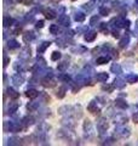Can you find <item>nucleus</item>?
Listing matches in <instances>:
<instances>
[{"label":"nucleus","instance_id":"obj_9","mask_svg":"<svg viewBox=\"0 0 138 146\" xmlns=\"http://www.w3.org/2000/svg\"><path fill=\"white\" fill-rule=\"evenodd\" d=\"M34 38H35V35H34V33L32 31H28V32H26V33L23 34V40H24V43H27V44H29Z\"/></svg>","mask_w":138,"mask_h":146},{"label":"nucleus","instance_id":"obj_7","mask_svg":"<svg viewBox=\"0 0 138 146\" xmlns=\"http://www.w3.org/2000/svg\"><path fill=\"white\" fill-rule=\"evenodd\" d=\"M23 82H24V77H23L22 74H20V73H16V74H13L12 77V83L17 85V86H20L23 84Z\"/></svg>","mask_w":138,"mask_h":146},{"label":"nucleus","instance_id":"obj_45","mask_svg":"<svg viewBox=\"0 0 138 146\" xmlns=\"http://www.w3.org/2000/svg\"><path fill=\"white\" fill-rule=\"evenodd\" d=\"M105 28H108V25L107 23H101V29L104 31Z\"/></svg>","mask_w":138,"mask_h":146},{"label":"nucleus","instance_id":"obj_46","mask_svg":"<svg viewBox=\"0 0 138 146\" xmlns=\"http://www.w3.org/2000/svg\"><path fill=\"white\" fill-rule=\"evenodd\" d=\"M135 4H136L137 6H138V0H135Z\"/></svg>","mask_w":138,"mask_h":146},{"label":"nucleus","instance_id":"obj_36","mask_svg":"<svg viewBox=\"0 0 138 146\" xmlns=\"http://www.w3.org/2000/svg\"><path fill=\"white\" fill-rule=\"evenodd\" d=\"M98 22H99V17L98 16H93L90 20V25L91 26H96V23H98Z\"/></svg>","mask_w":138,"mask_h":146},{"label":"nucleus","instance_id":"obj_39","mask_svg":"<svg viewBox=\"0 0 138 146\" xmlns=\"http://www.w3.org/2000/svg\"><path fill=\"white\" fill-rule=\"evenodd\" d=\"M82 9H85L87 11H91L92 9H93V5H92V4H84V5H82Z\"/></svg>","mask_w":138,"mask_h":146},{"label":"nucleus","instance_id":"obj_43","mask_svg":"<svg viewBox=\"0 0 138 146\" xmlns=\"http://www.w3.org/2000/svg\"><path fill=\"white\" fill-rule=\"evenodd\" d=\"M132 119H133V122H135V123H138V112H136L135 115H133Z\"/></svg>","mask_w":138,"mask_h":146},{"label":"nucleus","instance_id":"obj_15","mask_svg":"<svg viewBox=\"0 0 138 146\" xmlns=\"http://www.w3.org/2000/svg\"><path fill=\"white\" fill-rule=\"evenodd\" d=\"M108 78H109V76H108V73H105V72H99L96 74V79L99 82H107Z\"/></svg>","mask_w":138,"mask_h":146},{"label":"nucleus","instance_id":"obj_35","mask_svg":"<svg viewBox=\"0 0 138 146\" xmlns=\"http://www.w3.org/2000/svg\"><path fill=\"white\" fill-rule=\"evenodd\" d=\"M7 145H20V139L17 138H11L9 140V144Z\"/></svg>","mask_w":138,"mask_h":146},{"label":"nucleus","instance_id":"obj_10","mask_svg":"<svg viewBox=\"0 0 138 146\" xmlns=\"http://www.w3.org/2000/svg\"><path fill=\"white\" fill-rule=\"evenodd\" d=\"M38 95H39V91L35 89H28L26 91V96L29 99H35V98H38Z\"/></svg>","mask_w":138,"mask_h":146},{"label":"nucleus","instance_id":"obj_22","mask_svg":"<svg viewBox=\"0 0 138 146\" xmlns=\"http://www.w3.org/2000/svg\"><path fill=\"white\" fill-rule=\"evenodd\" d=\"M110 61V56H101L96 60L97 65H104V63H108Z\"/></svg>","mask_w":138,"mask_h":146},{"label":"nucleus","instance_id":"obj_28","mask_svg":"<svg viewBox=\"0 0 138 146\" xmlns=\"http://www.w3.org/2000/svg\"><path fill=\"white\" fill-rule=\"evenodd\" d=\"M110 12V9H108L107 6H101L99 7V15L101 16H108Z\"/></svg>","mask_w":138,"mask_h":146},{"label":"nucleus","instance_id":"obj_18","mask_svg":"<svg viewBox=\"0 0 138 146\" xmlns=\"http://www.w3.org/2000/svg\"><path fill=\"white\" fill-rule=\"evenodd\" d=\"M126 122H127L126 116H121V115L115 116V124H125Z\"/></svg>","mask_w":138,"mask_h":146},{"label":"nucleus","instance_id":"obj_5","mask_svg":"<svg viewBox=\"0 0 138 146\" xmlns=\"http://www.w3.org/2000/svg\"><path fill=\"white\" fill-rule=\"evenodd\" d=\"M58 23L64 26V27H69V26H70V18H69L68 15H64V13H62V15L58 17Z\"/></svg>","mask_w":138,"mask_h":146},{"label":"nucleus","instance_id":"obj_30","mask_svg":"<svg viewBox=\"0 0 138 146\" xmlns=\"http://www.w3.org/2000/svg\"><path fill=\"white\" fill-rule=\"evenodd\" d=\"M12 23H13V20L11 17H7V16L4 17V26L5 27H10L12 26Z\"/></svg>","mask_w":138,"mask_h":146},{"label":"nucleus","instance_id":"obj_29","mask_svg":"<svg viewBox=\"0 0 138 146\" xmlns=\"http://www.w3.org/2000/svg\"><path fill=\"white\" fill-rule=\"evenodd\" d=\"M38 107H39V102H35V101L29 102L28 105H27V108L30 110V111H34V110H36Z\"/></svg>","mask_w":138,"mask_h":146},{"label":"nucleus","instance_id":"obj_17","mask_svg":"<svg viewBox=\"0 0 138 146\" xmlns=\"http://www.w3.org/2000/svg\"><path fill=\"white\" fill-rule=\"evenodd\" d=\"M128 43H130V35L126 34V35H124L121 40H120V43H119V45H120V48H126Z\"/></svg>","mask_w":138,"mask_h":146},{"label":"nucleus","instance_id":"obj_37","mask_svg":"<svg viewBox=\"0 0 138 146\" xmlns=\"http://www.w3.org/2000/svg\"><path fill=\"white\" fill-rule=\"evenodd\" d=\"M59 79L63 80V82H67V83H69V82H70V77H69L68 74H61V76H59Z\"/></svg>","mask_w":138,"mask_h":146},{"label":"nucleus","instance_id":"obj_2","mask_svg":"<svg viewBox=\"0 0 138 146\" xmlns=\"http://www.w3.org/2000/svg\"><path fill=\"white\" fill-rule=\"evenodd\" d=\"M108 127H109V123L107 121V118L101 117L97 119V129L101 131V133H104V131L108 129Z\"/></svg>","mask_w":138,"mask_h":146},{"label":"nucleus","instance_id":"obj_19","mask_svg":"<svg viewBox=\"0 0 138 146\" xmlns=\"http://www.w3.org/2000/svg\"><path fill=\"white\" fill-rule=\"evenodd\" d=\"M115 106L124 110V108H127V102L125 101V100H122V99H116L115 100Z\"/></svg>","mask_w":138,"mask_h":146},{"label":"nucleus","instance_id":"obj_38","mask_svg":"<svg viewBox=\"0 0 138 146\" xmlns=\"http://www.w3.org/2000/svg\"><path fill=\"white\" fill-rule=\"evenodd\" d=\"M114 88H115V86H114V84H113V85H103L102 89L105 90V91H108V93H112Z\"/></svg>","mask_w":138,"mask_h":146},{"label":"nucleus","instance_id":"obj_44","mask_svg":"<svg viewBox=\"0 0 138 146\" xmlns=\"http://www.w3.org/2000/svg\"><path fill=\"white\" fill-rule=\"evenodd\" d=\"M113 36L114 38H120V33L118 31H113Z\"/></svg>","mask_w":138,"mask_h":146},{"label":"nucleus","instance_id":"obj_13","mask_svg":"<svg viewBox=\"0 0 138 146\" xmlns=\"http://www.w3.org/2000/svg\"><path fill=\"white\" fill-rule=\"evenodd\" d=\"M44 15L47 20H53V18L56 17V11H53L52 9H47V10L44 11Z\"/></svg>","mask_w":138,"mask_h":146},{"label":"nucleus","instance_id":"obj_41","mask_svg":"<svg viewBox=\"0 0 138 146\" xmlns=\"http://www.w3.org/2000/svg\"><path fill=\"white\" fill-rule=\"evenodd\" d=\"M35 27H36V28H43V27H44V21L43 20H40V21H38V22H36V25H35Z\"/></svg>","mask_w":138,"mask_h":146},{"label":"nucleus","instance_id":"obj_34","mask_svg":"<svg viewBox=\"0 0 138 146\" xmlns=\"http://www.w3.org/2000/svg\"><path fill=\"white\" fill-rule=\"evenodd\" d=\"M67 67H68V63L67 62H61V63H58V71H61V72H64L67 70Z\"/></svg>","mask_w":138,"mask_h":146},{"label":"nucleus","instance_id":"obj_21","mask_svg":"<svg viewBox=\"0 0 138 146\" xmlns=\"http://www.w3.org/2000/svg\"><path fill=\"white\" fill-rule=\"evenodd\" d=\"M110 71H112L114 74H120V73L122 72V70H121V67H120L119 63H113L112 67H110Z\"/></svg>","mask_w":138,"mask_h":146},{"label":"nucleus","instance_id":"obj_24","mask_svg":"<svg viewBox=\"0 0 138 146\" xmlns=\"http://www.w3.org/2000/svg\"><path fill=\"white\" fill-rule=\"evenodd\" d=\"M114 86L115 88H119V89H122L124 86H125V82H124V79H121V78H115Z\"/></svg>","mask_w":138,"mask_h":146},{"label":"nucleus","instance_id":"obj_33","mask_svg":"<svg viewBox=\"0 0 138 146\" xmlns=\"http://www.w3.org/2000/svg\"><path fill=\"white\" fill-rule=\"evenodd\" d=\"M64 95H66V88H64V86H62V88H59L58 93H57V98H58V99H63Z\"/></svg>","mask_w":138,"mask_h":146},{"label":"nucleus","instance_id":"obj_16","mask_svg":"<svg viewBox=\"0 0 138 146\" xmlns=\"http://www.w3.org/2000/svg\"><path fill=\"white\" fill-rule=\"evenodd\" d=\"M96 36H97V33H96V32H89V33H86L84 35V39L86 42H93L96 39Z\"/></svg>","mask_w":138,"mask_h":146},{"label":"nucleus","instance_id":"obj_4","mask_svg":"<svg viewBox=\"0 0 138 146\" xmlns=\"http://www.w3.org/2000/svg\"><path fill=\"white\" fill-rule=\"evenodd\" d=\"M115 25H116V27H119V28H128V27H130V21L125 20V18H122V17H119L115 20Z\"/></svg>","mask_w":138,"mask_h":146},{"label":"nucleus","instance_id":"obj_8","mask_svg":"<svg viewBox=\"0 0 138 146\" xmlns=\"http://www.w3.org/2000/svg\"><path fill=\"white\" fill-rule=\"evenodd\" d=\"M87 110H89L91 113H93V115H98V113L101 112V108L97 106L96 101H91L89 104V106H87Z\"/></svg>","mask_w":138,"mask_h":146},{"label":"nucleus","instance_id":"obj_27","mask_svg":"<svg viewBox=\"0 0 138 146\" xmlns=\"http://www.w3.org/2000/svg\"><path fill=\"white\" fill-rule=\"evenodd\" d=\"M74 18H75V21H76V22H84V21H85V18H86V16H85V13H84V12H76Z\"/></svg>","mask_w":138,"mask_h":146},{"label":"nucleus","instance_id":"obj_40","mask_svg":"<svg viewBox=\"0 0 138 146\" xmlns=\"http://www.w3.org/2000/svg\"><path fill=\"white\" fill-rule=\"evenodd\" d=\"M21 4H23V5H30L32 3H33V0H18Z\"/></svg>","mask_w":138,"mask_h":146},{"label":"nucleus","instance_id":"obj_32","mask_svg":"<svg viewBox=\"0 0 138 146\" xmlns=\"http://www.w3.org/2000/svg\"><path fill=\"white\" fill-rule=\"evenodd\" d=\"M61 56H62V55H61V52H59V51H53L52 55H51V60L52 61H58L59 58H61Z\"/></svg>","mask_w":138,"mask_h":146},{"label":"nucleus","instance_id":"obj_23","mask_svg":"<svg viewBox=\"0 0 138 146\" xmlns=\"http://www.w3.org/2000/svg\"><path fill=\"white\" fill-rule=\"evenodd\" d=\"M7 46H9V49L13 50V49L20 48V44H18L17 40H15V39H10V40L7 42Z\"/></svg>","mask_w":138,"mask_h":146},{"label":"nucleus","instance_id":"obj_31","mask_svg":"<svg viewBox=\"0 0 138 146\" xmlns=\"http://www.w3.org/2000/svg\"><path fill=\"white\" fill-rule=\"evenodd\" d=\"M58 32H59V29H58L57 25H51V26H50V33H51V34L56 35V34H58Z\"/></svg>","mask_w":138,"mask_h":146},{"label":"nucleus","instance_id":"obj_26","mask_svg":"<svg viewBox=\"0 0 138 146\" xmlns=\"http://www.w3.org/2000/svg\"><path fill=\"white\" fill-rule=\"evenodd\" d=\"M18 107H20L18 102H12V104H10V106H9V113H15V112H17Z\"/></svg>","mask_w":138,"mask_h":146},{"label":"nucleus","instance_id":"obj_25","mask_svg":"<svg viewBox=\"0 0 138 146\" xmlns=\"http://www.w3.org/2000/svg\"><path fill=\"white\" fill-rule=\"evenodd\" d=\"M126 80H127V83H130V84L137 83V82H138V76H136V74H128L126 77Z\"/></svg>","mask_w":138,"mask_h":146},{"label":"nucleus","instance_id":"obj_14","mask_svg":"<svg viewBox=\"0 0 138 146\" xmlns=\"http://www.w3.org/2000/svg\"><path fill=\"white\" fill-rule=\"evenodd\" d=\"M6 94H7L11 99H13V100L18 99V96H20V94H18L17 91H16L15 89H12V88H7V89H6Z\"/></svg>","mask_w":138,"mask_h":146},{"label":"nucleus","instance_id":"obj_12","mask_svg":"<svg viewBox=\"0 0 138 146\" xmlns=\"http://www.w3.org/2000/svg\"><path fill=\"white\" fill-rule=\"evenodd\" d=\"M20 57L21 58H23V60H28V58L30 57V48H24L22 50V52H21V55H20Z\"/></svg>","mask_w":138,"mask_h":146},{"label":"nucleus","instance_id":"obj_47","mask_svg":"<svg viewBox=\"0 0 138 146\" xmlns=\"http://www.w3.org/2000/svg\"><path fill=\"white\" fill-rule=\"evenodd\" d=\"M92 1H95V0H92Z\"/></svg>","mask_w":138,"mask_h":146},{"label":"nucleus","instance_id":"obj_6","mask_svg":"<svg viewBox=\"0 0 138 146\" xmlns=\"http://www.w3.org/2000/svg\"><path fill=\"white\" fill-rule=\"evenodd\" d=\"M84 131L86 133V136H92V134H93V129H92V123L86 119L84 122Z\"/></svg>","mask_w":138,"mask_h":146},{"label":"nucleus","instance_id":"obj_11","mask_svg":"<svg viewBox=\"0 0 138 146\" xmlns=\"http://www.w3.org/2000/svg\"><path fill=\"white\" fill-rule=\"evenodd\" d=\"M34 122H35V119L32 116H26L24 118L22 119V123L24 124L26 127H29V125H33L34 124Z\"/></svg>","mask_w":138,"mask_h":146},{"label":"nucleus","instance_id":"obj_1","mask_svg":"<svg viewBox=\"0 0 138 146\" xmlns=\"http://www.w3.org/2000/svg\"><path fill=\"white\" fill-rule=\"evenodd\" d=\"M115 131L122 136V138H128V136L131 135V130L128 127H125V124H118V127L115 128Z\"/></svg>","mask_w":138,"mask_h":146},{"label":"nucleus","instance_id":"obj_42","mask_svg":"<svg viewBox=\"0 0 138 146\" xmlns=\"http://www.w3.org/2000/svg\"><path fill=\"white\" fill-rule=\"evenodd\" d=\"M9 62H10V58L7 56H4V67H6L9 65Z\"/></svg>","mask_w":138,"mask_h":146},{"label":"nucleus","instance_id":"obj_3","mask_svg":"<svg viewBox=\"0 0 138 146\" xmlns=\"http://www.w3.org/2000/svg\"><path fill=\"white\" fill-rule=\"evenodd\" d=\"M41 84H43L45 88H52L55 86V80L52 78V74H47L45 78L41 80Z\"/></svg>","mask_w":138,"mask_h":146},{"label":"nucleus","instance_id":"obj_20","mask_svg":"<svg viewBox=\"0 0 138 146\" xmlns=\"http://www.w3.org/2000/svg\"><path fill=\"white\" fill-rule=\"evenodd\" d=\"M50 45H51V43H50V42H44V43H41L39 46H38V54H43L45 50L50 46Z\"/></svg>","mask_w":138,"mask_h":146}]
</instances>
